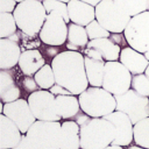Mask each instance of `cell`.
<instances>
[{
    "mask_svg": "<svg viewBox=\"0 0 149 149\" xmlns=\"http://www.w3.org/2000/svg\"><path fill=\"white\" fill-rule=\"evenodd\" d=\"M17 24L13 13H0V37L7 38L15 34Z\"/></svg>",
    "mask_w": 149,
    "mask_h": 149,
    "instance_id": "cell-27",
    "label": "cell"
},
{
    "mask_svg": "<svg viewBox=\"0 0 149 149\" xmlns=\"http://www.w3.org/2000/svg\"><path fill=\"white\" fill-rule=\"evenodd\" d=\"M132 16L114 0H102L95 6V20L109 33H123Z\"/></svg>",
    "mask_w": 149,
    "mask_h": 149,
    "instance_id": "cell-6",
    "label": "cell"
},
{
    "mask_svg": "<svg viewBox=\"0 0 149 149\" xmlns=\"http://www.w3.org/2000/svg\"><path fill=\"white\" fill-rule=\"evenodd\" d=\"M80 108L91 118H105L116 111L115 97L104 87L90 86L78 97Z\"/></svg>",
    "mask_w": 149,
    "mask_h": 149,
    "instance_id": "cell-4",
    "label": "cell"
},
{
    "mask_svg": "<svg viewBox=\"0 0 149 149\" xmlns=\"http://www.w3.org/2000/svg\"><path fill=\"white\" fill-rule=\"evenodd\" d=\"M22 84H23V87L26 91L28 92H35L37 91V87H40L35 80V78H30L29 76H27L23 80H22Z\"/></svg>",
    "mask_w": 149,
    "mask_h": 149,
    "instance_id": "cell-33",
    "label": "cell"
},
{
    "mask_svg": "<svg viewBox=\"0 0 149 149\" xmlns=\"http://www.w3.org/2000/svg\"><path fill=\"white\" fill-rule=\"evenodd\" d=\"M87 48H91L98 51L106 62H113L120 58V52H121L120 45L115 43L111 37L90 40Z\"/></svg>",
    "mask_w": 149,
    "mask_h": 149,
    "instance_id": "cell-18",
    "label": "cell"
},
{
    "mask_svg": "<svg viewBox=\"0 0 149 149\" xmlns=\"http://www.w3.org/2000/svg\"><path fill=\"white\" fill-rule=\"evenodd\" d=\"M61 149H81L80 126L76 121H64L62 123Z\"/></svg>",
    "mask_w": 149,
    "mask_h": 149,
    "instance_id": "cell-20",
    "label": "cell"
},
{
    "mask_svg": "<svg viewBox=\"0 0 149 149\" xmlns=\"http://www.w3.org/2000/svg\"><path fill=\"white\" fill-rule=\"evenodd\" d=\"M148 10H149V0H148Z\"/></svg>",
    "mask_w": 149,
    "mask_h": 149,
    "instance_id": "cell-45",
    "label": "cell"
},
{
    "mask_svg": "<svg viewBox=\"0 0 149 149\" xmlns=\"http://www.w3.org/2000/svg\"><path fill=\"white\" fill-rule=\"evenodd\" d=\"M59 1H63V2H66V3H68L70 0H59Z\"/></svg>",
    "mask_w": 149,
    "mask_h": 149,
    "instance_id": "cell-42",
    "label": "cell"
},
{
    "mask_svg": "<svg viewBox=\"0 0 149 149\" xmlns=\"http://www.w3.org/2000/svg\"><path fill=\"white\" fill-rule=\"evenodd\" d=\"M104 149H122V147H121V146H118V144H113V143H111L109 146H107V147L104 148Z\"/></svg>",
    "mask_w": 149,
    "mask_h": 149,
    "instance_id": "cell-38",
    "label": "cell"
},
{
    "mask_svg": "<svg viewBox=\"0 0 149 149\" xmlns=\"http://www.w3.org/2000/svg\"><path fill=\"white\" fill-rule=\"evenodd\" d=\"M80 1H84V2H86V3H90V5H92V6H97L99 2H101L102 0H80Z\"/></svg>",
    "mask_w": 149,
    "mask_h": 149,
    "instance_id": "cell-37",
    "label": "cell"
},
{
    "mask_svg": "<svg viewBox=\"0 0 149 149\" xmlns=\"http://www.w3.org/2000/svg\"><path fill=\"white\" fill-rule=\"evenodd\" d=\"M20 97V88L16 86L9 70L0 71V98L2 102H12Z\"/></svg>",
    "mask_w": 149,
    "mask_h": 149,
    "instance_id": "cell-24",
    "label": "cell"
},
{
    "mask_svg": "<svg viewBox=\"0 0 149 149\" xmlns=\"http://www.w3.org/2000/svg\"><path fill=\"white\" fill-rule=\"evenodd\" d=\"M56 84L79 95L88 87L84 56L79 51L66 50L57 54L51 62Z\"/></svg>",
    "mask_w": 149,
    "mask_h": 149,
    "instance_id": "cell-1",
    "label": "cell"
},
{
    "mask_svg": "<svg viewBox=\"0 0 149 149\" xmlns=\"http://www.w3.org/2000/svg\"><path fill=\"white\" fill-rule=\"evenodd\" d=\"M134 142L149 149V116L134 125Z\"/></svg>",
    "mask_w": 149,
    "mask_h": 149,
    "instance_id": "cell-26",
    "label": "cell"
},
{
    "mask_svg": "<svg viewBox=\"0 0 149 149\" xmlns=\"http://www.w3.org/2000/svg\"><path fill=\"white\" fill-rule=\"evenodd\" d=\"M88 42L90 38L85 27L76 24L73 22L69 23V31L66 40V47L69 50H73V51L85 50Z\"/></svg>",
    "mask_w": 149,
    "mask_h": 149,
    "instance_id": "cell-22",
    "label": "cell"
},
{
    "mask_svg": "<svg viewBox=\"0 0 149 149\" xmlns=\"http://www.w3.org/2000/svg\"><path fill=\"white\" fill-rule=\"evenodd\" d=\"M34 78H35L37 85L42 90H50L56 84V79H55V73H54L52 66L49 65V64L43 65L34 74Z\"/></svg>",
    "mask_w": 149,
    "mask_h": 149,
    "instance_id": "cell-25",
    "label": "cell"
},
{
    "mask_svg": "<svg viewBox=\"0 0 149 149\" xmlns=\"http://www.w3.org/2000/svg\"><path fill=\"white\" fill-rule=\"evenodd\" d=\"M144 55H146V57H147V58H148V59H149V51H148V52H146V54H144Z\"/></svg>",
    "mask_w": 149,
    "mask_h": 149,
    "instance_id": "cell-41",
    "label": "cell"
},
{
    "mask_svg": "<svg viewBox=\"0 0 149 149\" xmlns=\"http://www.w3.org/2000/svg\"><path fill=\"white\" fill-rule=\"evenodd\" d=\"M16 6L15 0H0V13H13Z\"/></svg>",
    "mask_w": 149,
    "mask_h": 149,
    "instance_id": "cell-32",
    "label": "cell"
},
{
    "mask_svg": "<svg viewBox=\"0 0 149 149\" xmlns=\"http://www.w3.org/2000/svg\"><path fill=\"white\" fill-rule=\"evenodd\" d=\"M20 128L5 114L0 115V149H13L22 140Z\"/></svg>",
    "mask_w": 149,
    "mask_h": 149,
    "instance_id": "cell-14",
    "label": "cell"
},
{
    "mask_svg": "<svg viewBox=\"0 0 149 149\" xmlns=\"http://www.w3.org/2000/svg\"><path fill=\"white\" fill-rule=\"evenodd\" d=\"M80 104L74 94L56 95V111L62 119H72L79 114Z\"/></svg>",
    "mask_w": 149,
    "mask_h": 149,
    "instance_id": "cell-21",
    "label": "cell"
},
{
    "mask_svg": "<svg viewBox=\"0 0 149 149\" xmlns=\"http://www.w3.org/2000/svg\"><path fill=\"white\" fill-rule=\"evenodd\" d=\"M54 95H61V94H72L71 91H69L68 88L61 86L59 84H55L50 90H49Z\"/></svg>",
    "mask_w": 149,
    "mask_h": 149,
    "instance_id": "cell-34",
    "label": "cell"
},
{
    "mask_svg": "<svg viewBox=\"0 0 149 149\" xmlns=\"http://www.w3.org/2000/svg\"><path fill=\"white\" fill-rule=\"evenodd\" d=\"M62 123L36 120L26 133L31 149H61Z\"/></svg>",
    "mask_w": 149,
    "mask_h": 149,
    "instance_id": "cell-5",
    "label": "cell"
},
{
    "mask_svg": "<svg viewBox=\"0 0 149 149\" xmlns=\"http://www.w3.org/2000/svg\"><path fill=\"white\" fill-rule=\"evenodd\" d=\"M132 88L139 94L149 98V78L147 77V74H134L132 78Z\"/></svg>",
    "mask_w": 149,
    "mask_h": 149,
    "instance_id": "cell-30",
    "label": "cell"
},
{
    "mask_svg": "<svg viewBox=\"0 0 149 149\" xmlns=\"http://www.w3.org/2000/svg\"><path fill=\"white\" fill-rule=\"evenodd\" d=\"M130 16L148 10V0H114Z\"/></svg>",
    "mask_w": 149,
    "mask_h": 149,
    "instance_id": "cell-28",
    "label": "cell"
},
{
    "mask_svg": "<svg viewBox=\"0 0 149 149\" xmlns=\"http://www.w3.org/2000/svg\"><path fill=\"white\" fill-rule=\"evenodd\" d=\"M85 62V71L87 76L88 84L91 86L102 87V79H104V71H105V59L92 58L88 56H84Z\"/></svg>",
    "mask_w": 149,
    "mask_h": 149,
    "instance_id": "cell-23",
    "label": "cell"
},
{
    "mask_svg": "<svg viewBox=\"0 0 149 149\" xmlns=\"http://www.w3.org/2000/svg\"><path fill=\"white\" fill-rule=\"evenodd\" d=\"M123 35L133 49L146 54L149 51V10L132 16Z\"/></svg>",
    "mask_w": 149,
    "mask_h": 149,
    "instance_id": "cell-7",
    "label": "cell"
},
{
    "mask_svg": "<svg viewBox=\"0 0 149 149\" xmlns=\"http://www.w3.org/2000/svg\"><path fill=\"white\" fill-rule=\"evenodd\" d=\"M15 1H16V2L19 3V2H22V1H24V0H15Z\"/></svg>",
    "mask_w": 149,
    "mask_h": 149,
    "instance_id": "cell-43",
    "label": "cell"
},
{
    "mask_svg": "<svg viewBox=\"0 0 149 149\" xmlns=\"http://www.w3.org/2000/svg\"><path fill=\"white\" fill-rule=\"evenodd\" d=\"M146 74H147V77L149 78V65H148V68H147V70H146V72H144Z\"/></svg>",
    "mask_w": 149,
    "mask_h": 149,
    "instance_id": "cell-40",
    "label": "cell"
},
{
    "mask_svg": "<svg viewBox=\"0 0 149 149\" xmlns=\"http://www.w3.org/2000/svg\"><path fill=\"white\" fill-rule=\"evenodd\" d=\"M105 119L111 121L116 129L115 137L112 142L113 144L125 147L129 146L130 142L134 141V123L126 113L114 111L113 113L106 115Z\"/></svg>",
    "mask_w": 149,
    "mask_h": 149,
    "instance_id": "cell-13",
    "label": "cell"
},
{
    "mask_svg": "<svg viewBox=\"0 0 149 149\" xmlns=\"http://www.w3.org/2000/svg\"><path fill=\"white\" fill-rule=\"evenodd\" d=\"M119 59L130 71L132 74L144 73L149 65V59L146 57V55L133 49L132 47L123 48L120 52Z\"/></svg>",
    "mask_w": 149,
    "mask_h": 149,
    "instance_id": "cell-16",
    "label": "cell"
},
{
    "mask_svg": "<svg viewBox=\"0 0 149 149\" xmlns=\"http://www.w3.org/2000/svg\"><path fill=\"white\" fill-rule=\"evenodd\" d=\"M28 102L36 120L59 121L62 119L56 111V95L48 90H37L30 93Z\"/></svg>",
    "mask_w": 149,
    "mask_h": 149,
    "instance_id": "cell-10",
    "label": "cell"
},
{
    "mask_svg": "<svg viewBox=\"0 0 149 149\" xmlns=\"http://www.w3.org/2000/svg\"><path fill=\"white\" fill-rule=\"evenodd\" d=\"M116 100V111L126 113L135 125L149 116V98L139 94L133 88L127 92L114 95Z\"/></svg>",
    "mask_w": 149,
    "mask_h": 149,
    "instance_id": "cell-9",
    "label": "cell"
},
{
    "mask_svg": "<svg viewBox=\"0 0 149 149\" xmlns=\"http://www.w3.org/2000/svg\"><path fill=\"white\" fill-rule=\"evenodd\" d=\"M69 31V23L56 14H48L44 24L38 34L40 40L51 47H58L66 42Z\"/></svg>",
    "mask_w": 149,
    "mask_h": 149,
    "instance_id": "cell-11",
    "label": "cell"
},
{
    "mask_svg": "<svg viewBox=\"0 0 149 149\" xmlns=\"http://www.w3.org/2000/svg\"><path fill=\"white\" fill-rule=\"evenodd\" d=\"M70 21L86 27L90 22L95 20V7L80 0H70L68 2Z\"/></svg>",
    "mask_w": 149,
    "mask_h": 149,
    "instance_id": "cell-15",
    "label": "cell"
},
{
    "mask_svg": "<svg viewBox=\"0 0 149 149\" xmlns=\"http://www.w3.org/2000/svg\"><path fill=\"white\" fill-rule=\"evenodd\" d=\"M37 1H40V2H43V1H44V0H37Z\"/></svg>",
    "mask_w": 149,
    "mask_h": 149,
    "instance_id": "cell-44",
    "label": "cell"
},
{
    "mask_svg": "<svg viewBox=\"0 0 149 149\" xmlns=\"http://www.w3.org/2000/svg\"><path fill=\"white\" fill-rule=\"evenodd\" d=\"M86 31L88 35L90 40H95V38H102V37H109L112 33H109L106 28H104L98 20H93L92 22H90L86 27Z\"/></svg>",
    "mask_w": 149,
    "mask_h": 149,
    "instance_id": "cell-31",
    "label": "cell"
},
{
    "mask_svg": "<svg viewBox=\"0 0 149 149\" xmlns=\"http://www.w3.org/2000/svg\"><path fill=\"white\" fill-rule=\"evenodd\" d=\"M132 78L130 71L121 62H106L102 87L113 95H119L130 88Z\"/></svg>",
    "mask_w": 149,
    "mask_h": 149,
    "instance_id": "cell-8",
    "label": "cell"
},
{
    "mask_svg": "<svg viewBox=\"0 0 149 149\" xmlns=\"http://www.w3.org/2000/svg\"><path fill=\"white\" fill-rule=\"evenodd\" d=\"M128 149H147V148H143V147H140V146H130Z\"/></svg>",
    "mask_w": 149,
    "mask_h": 149,
    "instance_id": "cell-39",
    "label": "cell"
},
{
    "mask_svg": "<svg viewBox=\"0 0 149 149\" xmlns=\"http://www.w3.org/2000/svg\"><path fill=\"white\" fill-rule=\"evenodd\" d=\"M43 65H45V59L36 49L23 51L19 59V68L26 76L35 74Z\"/></svg>",
    "mask_w": 149,
    "mask_h": 149,
    "instance_id": "cell-19",
    "label": "cell"
},
{
    "mask_svg": "<svg viewBox=\"0 0 149 149\" xmlns=\"http://www.w3.org/2000/svg\"><path fill=\"white\" fill-rule=\"evenodd\" d=\"M115 133L114 125L107 119L92 118L80 127V147L81 149H104L113 142Z\"/></svg>",
    "mask_w": 149,
    "mask_h": 149,
    "instance_id": "cell-2",
    "label": "cell"
},
{
    "mask_svg": "<svg viewBox=\"0 0 149 149\" xmlns=\"http://www.w3.org/2000/svg\"><path fill=\"white\" fill-rule=\"evenodd\" d=\"M91 119H92V118H91L90 115H87L86 113H84V112H83V113H79V114L74 118V121H76V122L81 127V126L86 125Z\"/></svg>",
    "mask_w": 149,
    "mask_h": 149,
    "instance_id": "cell-35",
    "label": "cell"
},
{
    "mask_svg": "<svg viewBox=\"0 0 149 149\" xmlns=\"http://www.w3.org/2000/svg\"><path fill=\"white\" fill-rule=\"evenodd\" d=\"M13 14L19 30L27 36H36L40 34L48 15L43 3L37 0L19 2Z\"/></svg>",
    "mask_w": 149,
    "mask_h": 149,
    "instance_id": "cell-3",
    "label": "cell"
},
{
    "mask_svg": "<svg viewBox=\"0 0 149 149\" xmlns=\"http://www.w3.org/2000/svg\"><path fill=\"white\" fill-rule=\"evenodd\" d=\"M43 6L47 10L48 14H56V15H61L66 23L71 22L70 17H69V9H68V3L59 1V0H44Z\"/></svg>",
    "mask_w": 149,
    "mask_h": 149,
    "instance_id": "cell-29",
    "label": "cell"
},
{
    "mask_svg": "<svg viewBox=\"0 0 149 149\" xmlns=\"http://www.w3.org/2000/svg\"><path fill=\"white\" fill-rule=\"evenodd\" d=\"M7 118H9L22 132L26 134L31 125L36 121L35 115L33 114L29 102L24 99H17L12 102H3L2 105V113Z\"/></svg>",
    "mask_w": 149,
    "mask_h": 149,
    "instance_id": "cell-12",
    "label": "cell"
},
{
    "mask_svg": "<svg viewBox=\"0 0 149 149\" xmlns=\"http://www.w3.org/2000/svg\"><path fill=\"white\" fill-rule=\"evenodd\" d=\"M19 42L10 38H0V69L10 70L16 64L21 56Z\"/></svg>",
    "mask_w": 149,
    "mask_h": 149,
    "instance_id": "cell-17",
    "label": "cell"
},
{
    "mask_svg": "<svg viewBox=\"0 0 149 149\" xmlns=\"http://www.w3.org/2000/svg\"><path fill=\"white\" fill-rule=\"evenodd\" d=\"M13 149H31L30 146H29V143H28V139H27L26 134H23L21 142H20L15 148H13Z\"/></svg>",
    "mask_w": 149,
    "mask_h": 149,
    "instance_id": "cell-36",
    "label": "cell"
}]
</instances>
